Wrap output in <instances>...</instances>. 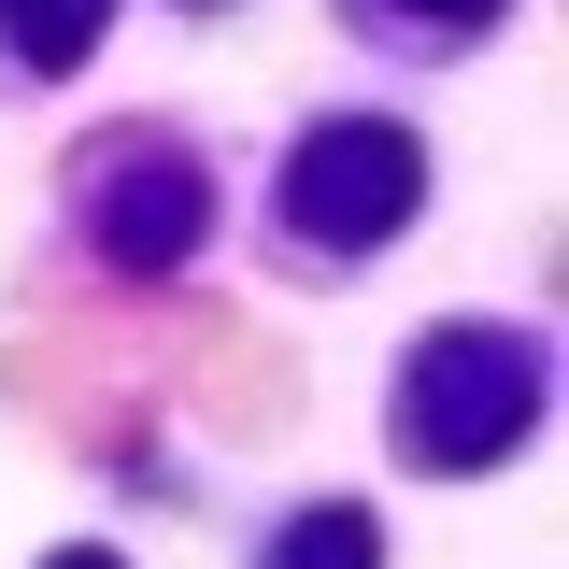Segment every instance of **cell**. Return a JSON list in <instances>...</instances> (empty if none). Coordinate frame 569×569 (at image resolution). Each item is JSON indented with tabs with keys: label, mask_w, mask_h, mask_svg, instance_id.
<instances>
[{
	"label": "cell",
	"mask_w": 569,
	"mask_h": 569,
	"mask_svg": "<svg viewBox=\"0 0 569 569\" xmlns=\"http://www.w3.org/2000/svg\"><path fill=\"white\" fill-rule=\"evenodd\" d=\"M527 413H541V342H512V328H441L399 370V456L413 470H485L527 441Z\"/></svg>",
	"instance_id": "obj_1"
},
{
	"label": "cell",
	"mask_w": 569,
	"mask_h": 569,
	"mask_svg": "<svg viewBox=\"0 0 569 569\" xmlns=\"http://www.w3.org/2000/svg\"><path fill=\"white\" fill-rule=\"evenodd\" d=\"M413 200H427V157H413V129H385V114H342V129H313L299 157H284V228L328 242V257L399 242Z\"/></svg>",
	"instance_id": "obj_2"
},
{
	"label": "cell",
	"mask_w": 569,
	"mask_h": 569,
	"mask_svg": "<svg viewBox=\"0 0 569 569\" xmlns=\"http://www.w3.org/2000/svg\"><path fill=\"white\" fill-rule=\"evenodd\" d=\"M100 171V257L114 271H186V242H200V171L171 157V142H100L86 157Z\"/></svg>",
	"instance_id": "obj_3"
},
{
	"label": "cell",
	"mask_w": 569,
	"mask_h": 569,
	"mask_svg": "<svg viewBox=\"0 0 569 569\" xmlns=\"http://www.w3.org/2000/svg\"><path fill=\"white\" fill-rule=\"evenodd\" d=\"M100 14H114V0H0V29H14L29 71H71L86 43H100Z\"/></svg>",
	"instance_id": "obj_4"
},
{
	"label": "cell",
	"mask_w": 569,
	"mask_h": 569,
	"mask_svg": "<svg viewBox=\"0 0 569 569\" xmlns=\"http://www.w3.org/2000/svg\"><path fill=\"white\" fill-rule=\"evenodd\" d=\"M271 569H385V541H370V512H299L271 541Z\"/></svg>",
	"instance_id": "obj_5"
},
{
	"label": "cell",
	"mask_w": 569,
	"mask_h": 569,
	"mask_svg": "<svg viewBox=\"0 0 569 569\" xmlns=\"http://www.w3.org/2000/svg\"><path fill=\"white\" fill-rule=\"evenodd\" d=\"M399 14H441V29H470V14H498V0H399Z\"/></svg>",
	"instance_id": "obj_6"
},
{
	"label": "cell",
	"mask_w": 569,
	"mask_h": 569,
	"mask_svg": "<svg viewBox=\"0 0 569 569\" xmlns=\"http://www.w3.org/2000/svg\"><path fill=\"white\" fill-rule=\"evenodd\" d=\"M43 569H114V556H43Z\"/></svg>",
	"instance_id": "obj_7"
}]
</instances>
